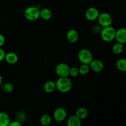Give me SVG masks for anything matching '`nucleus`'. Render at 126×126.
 <instances>
[{
  "mask_svg": "<svg viewBox=\"0 0 126 126\" xmlns=\"http://www.w3.org/2000/svg\"><path fill=\"white\" fill-rule=\"evenodd\" d=\"M55 82L56 89L61 93H67L72 89V82L68 77H59Z\"/></svg>",
  "mask_w": 126,
  "mask_h": 126,
  "instance_id": "f257e3e1",
  "label": "nucleus"
},
{
  "mask_svg": "<svg viewBox=\"0 0 126 126\" xmlns=\"http://www.w3.org/2000/svg\"><path fill=\"white\" fill-rule=\"evenodd\" d=\"M5 41H6L5 37L4 36V35L0 34V47H1L4 44Z\"/></svg>",
  "mask_w": 126,
  "mask_h": 126,
  "instance_id": "bb28decb",
  "label": "nucleus"
},
{
  "mask_svg": "<svg viewBox=\"0 0 126 126\" xmlns=\"http://www.w3.org/2000/svg\"><path fill=\"white\" fill-rule=\"evenodd\" d=\"M52 17V11L49 9L44 7L40 9V17L44 20H49Z\"/></svg>",
  "mask_w": 126,
  "mask_h": 126,
  "instance_id": "ddd939ff",
  "label": "nucleus"
},
{
  "mask_svg": "<svg viewBox=\"0 0 126 126\" xmlns=\"http://www.w3.org/2000/svg\"><path fill=\"white\" fill-rule=\"evenodd\" d=\"M5 55H6V52L3 49L0 47V62H2V60H4Z\"/></svg>",
  "mask_w": 126,
  "mask_h": 126,
  "instance_id": "393cba45",
  "label": "nucleus"
},
{
  "mask_svg": "<svg viewBox=\"0 0 126 126\" xmlns=\"http://www.w3.org/2000/svg\"><path fill=\"white\" fill-rule=\"evenodd\" d=\"M79 73L81 75H86L89 72L90 67L88 64H84L82 63V65H80L79 67L78 68Z\"/></svg>",
  "mask_w": 126,
  "mask_h": 126,
  "instance_id": "412c9836",
  "label": "nucleus"
},
{
  "mask_svg": "<svg viewBox=\"0 0 126 126\" xmlns=\"http://www.w3.org/2000/svg\"><path fill=\"white\" fill-rule=\"evenodd\" d=\"M44 91L47 93H52L56 89V86H55V82L52 81H48L45 82L44 84Z\"/></svg>",
  "mask_w": 126,
  "mask_h": 126,
  "instance_id": "4468645a",
  "label": "nucleus"
},
{
  "mask_svg": "<svg viewBox=\"0 0 126 126\" xmlns=\"http://www.w3.org/2000/svg\"><path fill=\"white\" fill-rule=\"evenodd\" d=\"M10 122L9 116L4 112H0V126H8Z\"/></svg>",
  "mask_w": 126,
  "mask_h": 126,
  "instance_id": "dca6fc26",
  "label": "nucleus"
},
{
  "mask_svg": "<svg viewBox=\"0 0 126 126\" xmlns=\"http://www.w3.org/2000/svg\"><path fill=\"white\" fill-rule=\"evenodd\" d=\"M116 68L118 70L122 72L126 71V60L125 59H120L117 61Z\"/></svg>",
  "mask_w": 126,
  "mask_h": 126,
  "instance_id": "6ab92c4d",
  "label": "nucleus"
},
{
  "mask_svg": "<svg viewBox=\"0 0 126 126\" xmlns=\"http://www.w3.org/2000/svg\"><path fill=\"white\" fill-rule=\"evenodd\" d=\"M22 126V123L20 122H19L18 121L16 120L14 121L10 122V123L9 124L8 126Z\"/></svg>",
  "mask_w": 126,
  "mask_h": 126,
  "instance_id": "a878e982",
  "label": "nucleus"
},
{
  "mask_svg": "<svg viewBox=\"0 0 126 126\" xmlns=\"http://www.w3.org/2000/svg\"><path fill=\"white\" fill-rule=\"evenodd\" d=\"M66 116H67L66 111L65 110V108H62V107L57 108L54 110V113H53V117H54V119L59 123L63 121L66 118Z\"/></svg>",
  "mask_w": 126,
  "mask_h": 126,
  "instance_id": "0eeeda50",
  "label": "nucleus"
},
{
  "mask_svg": "<svg viewBox=\"0 0 126 126\" xmlns=\"http://www.w3.org/2000/svg\"><path fill=\"white\" fill-rule=\"evenodd\" d=\"M97 20H98V25L102 27L110 26L113 23V17H112L111 15L107 12L99 14V16Z\"/></svg>",
  "mask_w": 126,
  "mask_h": 126,
  "instance_id": "39448f33",
  "label": "nucleus"
},
{
  "mask_svg": "<svg viewBox=\"0 0 126 126\" xmlns=\"http://www.w3.org/2000/svg\"><path fill=\"white\" fill-rule=\"evenodd\" d=\"M24 16L29 21H36L40 17V9L37 6H29L24 11Z\"/></svg>",
  "mask_w": 126,
  "mask_h": 126,
  "instance_id": "f03ea898",
  "label": "nucleus"
},
{
  "mask_svg": "<svg viewBox=\"0 0 126 126\" xmlns=\"http://www.w3.org/2000/svg\"><path fill=\"white\" fill-rule=\"evenodd\" d=\"M79 75V73L78 68H76V67L70 68L69 76H72V77H77Z\"/></svg>",
  "mask_w": 126,
  "mask_h": 126,
  "instance_id": "5701e85b",
  "label": "nucleus"
},
{
  "mask_svg": "<svg viewBox=\"0 0 126 126\" xmlns=\"http://www.w3.org/2000/svg\"><path fill=\"white\" fill-rule=\"evenodd\" d=\"M25 114L23 111H20L17 113V120L19 122H22L25 120Z\"/></svg>",
  "mask_w": 126,
  "mask_h": 126,
  "instance_id": "b1692460",
  "label": "nucleus"
},
{
  "mask_svg": "<svg viewBox=\"0 0 126 126\" xmlns=\"http://www.w3.org/2000/svg\"><path fill=\"white\" fill-rule=\"evenodd\" d=\"M75 115L77 116L80 119H84L88 116V110L84 107H80L77 109Z\"/></svg>",
  "mask_w": 126,
  "mask_h": 126,
  "instance_id": "f3484780",
  "label": "nucleus"
},
{
  "mask_svg": "<svg viewBox=\"0 0 126 126\" xmlns=\"http://www.w3.org/2000/svg\"><path fill=\"white\" fill-rule=\"evenodd\" d=\"M67 125L68 126H80L81 125V119L77 116H71L67 120Z\"/></svg>",
  "mask_w": 126,
  "mask_h": 126,
  "instance_id": "2eb2a0df",
  "label": "nucleus"
},
{
  "mask_svg": "<svg viewBox=\"0 0 126 126\" xmlns=\"http://www.w3.org/2000/svg\"><path fill=\"white\" fill-rule=\"evenodd\" d=\"M89 67L91 70L94 72L98 73L100 72L103 70V68H104V65L102 61L98 59H93L91 61V62L89 64Z\"/></svg>",
  "mask_w": 126,
  "mask_h": 126,
  "instance_id": "1a4fd4ad",
  "label": "nucleus"
},
{
  "mask_svg": "<svg viewBox=\"0 0 126 126\" xmlns=\"http://www.w3.org/2000/svg\"><path fill=\"white\" fill-rule=\"evenodd\" d=\"M52 117L49 114H44L41 117L40 123L43 126H48L51 123Z\"/></svg>",
  "mask_w": 126,
  "mask_h": 126,
  "instance_id": "aec40b11",
  "label": "nucleus"
},
{
  "mask_svg": "<svg viewBox=\"0 0 126 126\" xmlns=\"http://www.w3.org/2000/svg\"><path fill=\"white\" fill-rule=\"evenodd\" d=\"M2 89L6 93H11L14 90V86L11 82H6L4 84Z\"/></svg>",
  "mask_w": 126,
  "mask_h": 126,
  "instance_id": "4be33fe9",
  "label": "nucleus"
},
{
  "mask_svg": "<svg viewBox=\"0 0 126 126\" xmlns=\"http://www.w3.org/2000/svg\"><path fill=\"white\" fill-rule=\"evenodd\" d=\"M4 60H6L7 63L10 65H14L18 62V57L17 54L13 52H9L6 53Z\"/></svg>",
  "mask_w": 126,
  "mask_h": 126,
  "instance_id": "9b49d317",
  "label": "nucleus"
},
{
  "mask_svg": "<svg viewBox=\"0 0 126 126\" xmlns=\"http://www.w3.org/2000/svg\"><path fill=\"white\" fill-rule=\"evenodd\" d=\"M67 40L71 43H75L79 39V33L76 30H70L66 33Z\"/></svg>",
  "mask_w": 126,
  "mask_h": 126,
  "instance_id": "f8f14e48",
  "label": "nucleus"
},
{
  "mask_svg": "<svg viewBox=\"0 0 126 126\" xmlns=\"http://www.w3.org/2000/svg\"><path fill=\"white\" fill-rule=\"evenodd\" d=\"M78 57L81 63L89 64L93 60V54L89 49H82L79 51Z\"/></svg>",
  "mask_w": 126,
  "mask_h": 126,
  "instance_id": "20e7f679",
  "label": "nucleus"
},
{
  "mask_svg": "<svg viewBox=\"0 0 126 126\" xmlns=\"http://www.w3.org/2000/svg\"><path fill=\"white\" fill-rule=\"evenodd\" d=\"M70 66L65 63L61 62L55 67V72L59 77H68L69 76Z\"/></svg>",
  "mask_w": 126,
  "mask_h": 126,
  "instance_id": "423d86ee",
  "label": "nucleus"
},
{
  "mask_svg": "<svg viewBox=\"0 0 126 126\" xmlns=\"http://www.w3.org/2000/svg\"><path fill=\"white\" fill-rule=\"evenodd\" d=\"M2 81H3V79H2V76H1V75H0V85H1V84L2 83Z\"/></svg>",
  "mask_w": 126,
  "mask_h": 126,
  "instance_id": "cd10ccee",
  "label": "nucleus"
},
{
  "mask_svg": "<svg viewBox=\"0 0 126 126\" xmlns=\"http://www.w3.org/2000/svg\"><path fill=\"white\" fill-rule=\"evenodd\" d=\"M114 39L118 43L125 44L126 43V29L125 28H121L116 30Z\"/></svg>",
  "mask_w": 126,
  "mask_h": 126,
  "instance_id": "9d476101",
  "label": "nucleus"
},
{
  "mask_svg": "<svg viewBox=\"0 0 126 126\" xmlns=\"http://www.w3.org/2000/svg\"><path fill=\"white\" fill-rule=\"evenodd\" d=\"M99 14L98 9L95 7H91L86 10L85 12V17L88 20L95 21L97 19Z\"/></svg>",
  "mask_w": 126,
  "mask_h": 126,
  "instance_id": "6e6552de",
  "label": "nucleus"
},
{
  "mask_svg": "<svg viewBox=\"0 0 126 126\" xmlns=\"http://www.w3.org/2000/svg\"><path fill=\"white\" fill-rule=\"evenodd\" d=\"M116 30L111 25L102 27L100 32V36L103 41L107 43L112 41L114 39Z\"/></svg>",
  "mask_w": 126,
  "mask_h": 126,
  "instance_id": "7ed1b4c3",
  "label": "nucleus"
},
{
  "mask_svg": "<svg viewBox=\"0 0 126 126\" xmlns=\"http://www.w3.org/2000/svg\"><path fill=\"white\" fill-rule=\"evenodd\" d=\"M123 50H124V44L118 43V42L115 43L113 45V47H112L113 52L114 54H116V55H119V54H121L123 52Z\"/></svg>",
  "mask_w": 126,
  "mask_h": 126,
  "instance_id": "a211bd4d",
  "label": "nucleus"
}]
</instances>
